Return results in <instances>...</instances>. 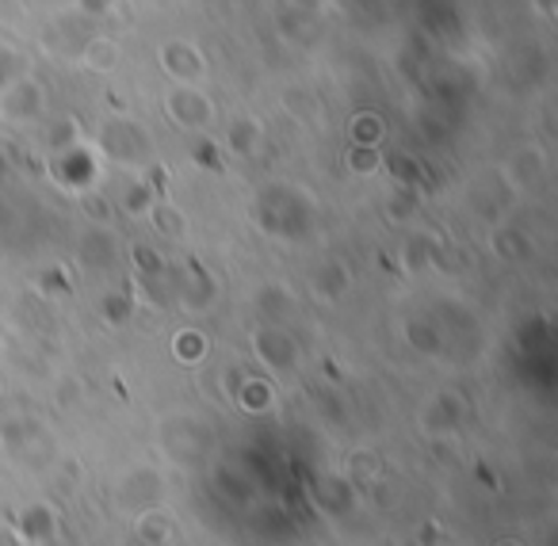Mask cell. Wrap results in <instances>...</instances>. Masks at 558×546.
Instances as JSON below:
<instances>
[{"mask_svg":"<svg viewBox=\"0 0 558 546\" xmlns=\"http://www.w3.org/2000/svg\"><path fill=\"white\" fill-rule=\"evenodd\" d=\"M85 65H88V70H100V73L116 70V65H119V47L111 39H93L85 47Z\"/></svg>","mask_w":558,"mask_h":546,"instance_id":"obj_1","label":"cell"}]
</instances>
